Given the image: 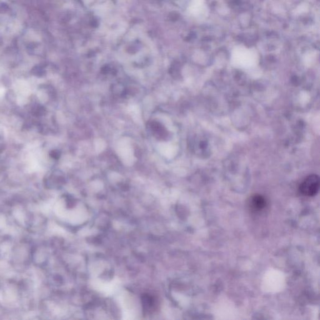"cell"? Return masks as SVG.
Instances as JSON below:
<instances>
[{
  "label": "cell",
  "mask_w": 320,
  "mask_h": 320,
  "mask_svg": "<svg viewBox=\"0 0 320 320\" xmlns=\"http://www.w3.org/2000/svg\"><path fill=\"white\" fill-rule=\"evenodd\" d=\"M319 184V178L318 175H311L308 176L300 185V192L307 196H315L318 192Z\"/></svg>",
  "instance_id": "6da1fadb"
},
{
  "label": "cell",
  "mask_w": 320,
  "mask_h": 320,
  "mask_svg": "<svg viewBox=\"0 0 320 320\" xmlns=\"http://www.w3.org/2000/svg\"><path fill=\"white\" fill-rule=\"evenodd\" d=\"M250 205L254 210H262L267 205V202L264 196L259 195H255L251 197Z\"/></svg>",
  "instance_id": "7a4b0ae2"
}]
</instances>
